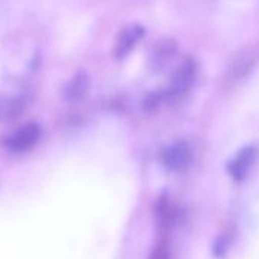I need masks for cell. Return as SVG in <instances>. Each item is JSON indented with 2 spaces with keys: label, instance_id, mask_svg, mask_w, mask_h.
I'll list each match as a JSON object with an SVG mask.
<instances>
[{
  "label": "cell",
  "instance_id": "6da1fadb",
  "mask_svg": "<svg viewBox=\"0 0 259 259\" xmlns=\"http://www.w3.org/2000/svg\"><path fill=\"white\" fill-rule=\"evenodd\" d=\"M42 131L38 123H26L3 138V146L12 153H24L33 149L41 140Z\"/></svg>",
  "mask_w": 259,
  "mask_h": 259
},
{
  "label": "cell",
  "instance_id": "7a4b0ae2",
  "mask_svg": "<svg viewBox=\"0 0 259 259\" xmlns=\"http://www.w3.org/2000/svg\"><path fill=\"white\" fill-rule=\"evenodd\" d=\"M193 161L191 147L185 141H178L168 146L162 153V164L167 170L173 173L185 171Z\"/></svg>",
  "mask_w": 259,
  "mask_h": 259
},
{
  "label": "cell",
  "instance_id": "3957f363",
  "mask_svg": "<svg viewBox=\"0 0 259 259\" xmlns=\"http://www.w3.org/2000/svg\"><path fill=\"white\" fill-rule=\"evenodd\" d=\"M194 73H196V67L193 62H184L178 71L173 74L170 83H168V88L165 91V94L170 97V99H176L179 96H182L193 83L194 80Z\"/></svg>",
  "mask_w": 259,
  "mask_h": 259
},
{
  "label": "cell",
  "instance_id": "277c9868",
  "mask_svg": "<svg viewBox=\"0 0 259 259\" xmlns=\"http://www.w3.org/2000/svg\"><path fill=\"white\" fill-rule=\"evenodd\" d=\"M143 35H144V29L140 24H132V26L124 27L120 32V35L115 41V46H114L115 58L121 59V58L127 56L134 50L137 42H140Z\"/></svg>",
  "mask_w": 259,
  "mask_h": 259
},
{
  "label": "cell",
  "instance_id": "5b68a950",
  "mask_svg": "<svg viewBox=\"0 0 259 259\" xmlns=\"http://www.w3.org/2000/svg\"><path fill=\"white\" fill-rule=\"evenodd\" d=\"M256 159V149L255 147H246L243 149L231 162L229 165V171L232 175L234 179L241 181L246 178V175L249 173V170L252 168L253 162Z\"/></svg>",
  "mask_w": 259,
  "mask_h": 259
},
{
  "label": "cell",
  "instance_id": "8992f818",
  "mask_svg": "<svg viewBox=\"0 0 259 259\" xmlns=\"http://www.w3.org/2000/svg\"><path fill=\"white\" fill-rule=\"evenodd\" d=\"M90 88V77L85 73L74 74L62 88V97L68 102L80 100Z\"/></svg>",
  "mask_w": 259,
  "mask_h": 259
},
{
  "label": "cell",
  "instance_id": "52a82bcc",
  "mask_svg": "<svg viewBox=\"0 0 259 259\" xmlns=\"http://www.w3.org/2000/svg\"><path fill=\"white\" fill-rule=\"evenodd\" d=\"M24 111V102L11 94H0V123L15 120Z\"/></svg>",
  "mask_w": 259,
  "mask_h": 259
},
{
  "label": "cell",
  "instance_id": "ba28073f",
  "mask_svg": "<svg viewBox=\"0 0 259 259\" xmlns=\"http://www.w3.org/2000/svg\"><path fill=\"white\" fill-rule=\"evenodd\" d=\"M149 259H171L170 258V250L164 243H159L150 253Z\"/></svg>",
  "mask_w": 259,
  "mask_h": 259
}]
</instances>
